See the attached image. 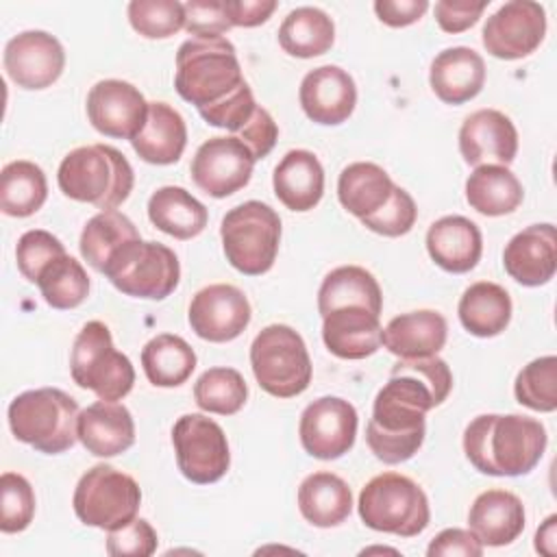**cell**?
Wrapping results in <instances>:
<instances>
[{"instance_id":"obj_26","label":"cell","mask_w":557,"mask_h":557,"mask_svg":"<svg viewBox=\"0 0 557 557\" xmlns=\"http://www.w3.org/2000/svg\"><path fill=\"white\" fill-rule=\"evenodd\" d=\"M468 527L483 546H507L524 531V505L507 490L481 492L470 505Z\"/></svg>"},{"instance_id":"obj_13","label":"cell","mask_w":557,"mask_h":557,"mask_svg":"<svg viewBox=\"0 0 557 557\" xmlns=\"http://www.w3.org/2000/svg\"><path fill=\"white\" fill-rule=\"evenodd\" d=\"M546 35V11L533 0H511L483 24V48L503 61L524 59L535 52Z\"/></svg>"},{"instance_id":"obj_12","label":"cell","mask_w":557,"mask_h":557,"mask_svg":"<svg viewBox=\"0 0 557 557\" xmlns=\"http://www.w3.org/2000/svg\"><path fill=\"white\" fill-rule=\"evenodd\" d=\"M172 444L176 466L191 483H215L231 466L228 442L222 426L202 413L181 416L172 426Z\"/></svg>"},{"instance_id":"obj_35","label":"cell","mask_w":557,"mask_h":557,"mask_svg":"<svg viewBox=\"0 0 557 557\" xmlns=\"http://www.w3.org/2000/svg\"><path fill=\"white\" fill-rule=\"evenodd\" d=\"M394 187L396 183L381 165L355 161L337 178V198L348 213L361 220L376 213L389 200Z\"/></svg>"},{"instance_id":"obj_47","label":"cell","mask_w":557,"mask_h":557,"mask_svg":"<svg viewBox=\"0 0 557 557\" xmlns=\"http://www.w3.org/2000/svg\"><path fill=\"white\" fill-rule=\"evenodd\" d=\"M157 544V531L144 518H135L126 527L113 529L107 535V553L113 557H148L154 555Z\"/></svg>"},{"instance_id":"obj_27","label":"cell","mask_w":557,"mask_h":557,"mask_svg":"<svg viewBox=\"0 0 557 557\" xmlns=\"http://www.w3.org/2000/svg\"><path fill=\"white\" fill-rule=\"evenodd\" d=\"M448 337L446 318L433 309L400 313L383 329V346L400 359L437 355Z\"/></svg>"},{"instance_id":"obj_52","label":"cell","mask_w":557,"mask_h":557,"mask_svg":"<svg viewBox=\"0 0 557 557\" xmlns=\"http://www.w3.org/2000/svg\"><path fill=\"white\" fill-rule=\"evenodd\" d=\"M429 557H481L483 555V544L474 537V533L468 529H444L440 531L429 548H426Z\"/></svg>"},{"instance_id":"obj_29","label":"cell","mask_w":557,"mask_h":557,"mask_svg":"<svg viewBox=\"0 0 557 557\" xmlns=\"http://www.w3.org/2000/svg\"><path fill=\"white\" fill-rule=\"evenodd\" d=\"M131 146L146 163H176L187 146V126L183 115L168 102H148L146 124L131 139Z\"/></svg>"},{"instance_id":"obj_39","label":"cell","mask_w":557,"mask_h":557,"mask_svg":"<svg viewBox=\"0 0 557 557\" xmlns=\"http://www.w3.org/2000/svg\"><path fill=\"white\" fill-rule=\"evenodd\" d=\"M48 181L44 170L26 159L11 161L0 174V209L11 218H28L44 207Z\"/></svg>"},{"instance_id":"obj_18","label":"cell","mask_w":557,"mask_h":557,"mask_svg":"<svg viewBox=\"0 0 557 557\" xmlns=\"http://www.w3.org/2000/svg\"><path fill=\"white\" fill-rule=\"evenodd\" d=\"M85 107L91 126L115 139H133L148 117V102L141 91L120 78L98 81L89 89Z\"/></svg>"},{"instance_id":"obj_3","label":"cell","mask_w":557,"mask_h":557,"mask_svg":"<svg viewBox=\"0 0 557 557\" xmlns=\"http://www.w3.org/2000/svg\"><path fill=\"white\" fill-rule=\"evenodd\" d=\"M235 46L226 37H189L176 50V94L198 111L215 107L244 85Z\"/></svg>"},{"instance_id":"obj_4","label":"cell","mask_w":557,"mask_h":557,"mask_svg":"<svg viewBox=\"0 0 557 557\" xmlns=\"http://www.w3.org/2000/svg\"><path fill=\"white\" fill-rule=\"evenodd\" d=\"M57 183L63 196L109 211L131 196L135 172L117 148L89 144L74 148L63 157Z\"/></svg>"},{"instance_id":"obj_42","label":"cell","mask_w":557,"mask_h":557,"mask_svg":"<svg viewBox=\"0 0 557 557\" xmlns=\"http://www.w3.org/2000/svg\"><path fill=\"white\" fill-rule=\"evenodd\" d=\"M516 400L533 411L550 413L557 409V357L546 355L529 361L513 383Z\"/></svg>"},{"instance_id":"obj_50","label":"cell","mask_w":557,"mask_h":557,"mask_svg":"<svg viewBox=\"0 0 557 557\" xmlns=\"http://www.w3.org/2000/svg\"><path fill=\"white\" fill-rule=\"evenodd\" d=\"M233 137H237L252 152L255 161H259L272 152V148L278 139V126H276L274 117L270 115V111L263 109L261 104H257L250 120Z\"/></svg>"},{"instance_id":"obj_16","label":"cell","mask_w":557,"mask_h":557,"mask_svg":"<svg viewBox=\"0 0 557 557\" xmlns=\"http://www.w3.org/2000/svg\"><path fill=\"white\" fill-rule=\"evenodd\" d=\"M246 294L228 283H213L194 294L187 311L191 331L207 342L224 344L239 337L250 324Z\"/></svg>"},{"instance_id":"obj_19","label":"cell","mask_w":557,"mask_h":557,"mask_svg":"<svg viewBox=\"0 0 557 557\" xmlns=\"http://www.w3.org/2000/svg\"><path fill=\"white\" fill-rule=\"evenodd\" d=\"M459 152L468 165H509L518 152V131L498 109L470 113L459 128Z\"/></svg>"},{"instance_id":"obj_2","label":"cell","mask_w":557,"mask_h":557,"mask_svg":"<svg viewBox=\"0 0 557 557\" xmlns=\"http://www.w3.org/2000/svg\"><path fill=\"white\" fill-rule=\"evenodd\" d=\"M546 444L544 424L520 413H483L463 431L468 461L490 476L529 474L540 463Z\"/></svg>"},{"instance_id":"obj_44","label":"cell","mask_w":557,"mask_h":557,"mask_svg":"<svg viewBox=\"0 0 557 557\" xmlns=\"http://www.w3.org/2000/svg\"><path fill=\"white\" fill-rule=\"evenodd\" d=\"M0 531L20 533L35 516V492L30 483L17 472H2L0 476Z\"/></svg>"},{"instance_id":"obj_49","label":"cell","mask_w":557,"mask_h":557,"mask_svg":"<svg viewBox=\"0 0 557 557\" xmlns=\"http://www.w3.org/2000/svg\"><path fill=\"white\" fill-rule=\"evenodd\" d=\"M185 9V30L191 37H224L231 30V22L224 9V0H189Z\"/></svg>"},{"instance_id":"obj_32","label":"cell","mask_w":557,"mask_h":557,"mask_svg":"<svg viewBox=\"0 0 557 557\" xmlns=\"http://www.w3.org/2000/svg\"><path fill=\"white\" fill-rule=\"evenodd\" d=\"M298 509L302 518L320 529L342 524L352 509L348 483L333 472H313L298 487Z\"/></svg>"},{"instance_id":"obj_21","label":"cell","mask_w":557,"mask_h":557,"mask_svg":"<svg viewBox=\"0 0 557 557\" xmlns=\"http://www.w3.org/2000/svg\"><path fill=\"white\" fill-rule=\"evenodd\" d=\"M505 272L524 287L546 285L557 270V233L550 222L516 233L503 252Z\"/></svg>"},{"instance_id":"obj_8","label":"cell","mask_w":557,"mask_h":557,"mask_svg":"<svg viewBox=\"0 0 557 557\" xmlns=\"http://www.w3.org/2000/svg\"><path fill=\"white\" fill-rule=\"evenodd\" d=\"M70 374L83 389L94 392L100 400H122L135 383L131 359L113 346L111 331L104 322H87L70 352Z\"/></svg>"},{"instance_id":"obj_20","label":"cell","mask_w":557,"mask_h":557,"mask_svg":"<svg viewBox=\"0 0 557 557\" xmlns=\"http://www.w3.org/2000/svg\"><path fill=\"white\" fill-rule=\"evenodd\" d=\"M305 115L322 126L346 122L357 104V85L339 65H320L305 74L298 91Z\"/></svg>"},{"instance_id":"obj_1","label":"cell","mask_w":557,"mask_h":557,"mask_svg":"<svg viewBox=\"0 0 557 557\" xmlns=\"http://www.w3.org/2000/svg\"><path fill=\"white\" fill-rule=\"evenodd\" d=\"M450 389L453 372L442 357L400 359L379 389L366 426L372 455L392 466L411 459L426 435V411L442 405Z\"/></svg>"},{"instance_id":"obj_38","label":"cell","mask_w":557,"mask_h":557,"mask_svg":"<svg viewBox=\"0 0 557 557\" xmlns=\"http://www.w3.org/2000/svg\"><path fill=\"white\" fill-rule=\"evenodd\" d=\"M141 239L139 231L131 222L128 215L120 213L117 209L100 211L83 226L81 233V255L83 259L98 272H104L109 259L128 242Z\"/></svg>"},{"instance_id":"obj_24","label":"cell","mask_w":557,"mask_h":557,"mask_svg":"<svg viewBox=\"0 0 557 557\" xmlns=\"http://www.w3.org/2000/svg\"><path fill=\"white\" fill-rule=\"evenodd\" d=\"M429 85L442 102L463 104L481 94L485 85V61L472 48H446L431 63Z\"/></svg>"},{"instance_id":"obj_37","label":"cell","mask_w":557,"mask_h":557,"mask_svg":"<svg viewBox=\"0 0 557 557\" xmlns=\"http://www.w3.org/2000/svg\"><path fill=\"white\" fill-rule=\"evenodd\" d=\"M141 368L154 387H178L191 376L196 352L181 335L161 333L141 348Z\"/></svg>"},{"instance_id":"obj_31","label":"cell","mask_w":557,"mask_h":557,"mask_svg":"<svg viewBox=\"0 0 557 557\" xmlns=\"http://www.w3.org/2000/svg\"><path fill=\"white\" fill-rule=\"evenodd\" d=\"M509 292L492 281L472 283L459 298L457 313L461 326L474 337H496L511 320Z\"/></svg>"},{"instance_id":"obj_28","label":"cell","mask_w":557,"mask_h":557,"mask_svg":"<svg viewBox=\"0 0 557 557\" xmlns=\"http://www.w3.org/2000/svg\"><path fill=\"white\" fill-rule=\"evenodd\" d=\"M276 198L289 211H311L324 194V168L311 150H289L272 174Z\"/></svg>"},{"instance_id":"obj_40","label":"cell","mask_w":557,"mask_h":557,"mask_svg":"<svg viewBox=\"0 0 557 557\" xmlns=\"http://www.w3.org/2000/svg\"><path fill=\"white\" fill-rule=\"evenodd\" d=\"M35 285L52 309H74L89 296V276L81 261L67 252L46 263Z\"/></svg>"},{"instance_id":"obj_14","label":"cell","mask_w":557,"mask_h":557,"mask_svg":"<svg viewBox=\"0 0 557 557\" xmlns=\"http://www.w3.org/2000/svg\"><path fill=\"white\" fill-rule=\"evenodd\" d=\"M357 424V409L348 400L322 396L309 403L300 413V444L315 459H339L355 446Z\"/></svg>"},{"instance_id":"obj_46","label":"cell","mask_w":557,"mask_h":557,"mask_svg":"<svg viewBox=\"0 0 557 557\" xmlns=\"http://www.w3.org/2000/svg\"><path fill=\"white\" fill-rule=\"evenodd\" d=\"M63 252H65V246L52 233H48L44 228L26 231L17 239V246H15L17 270L28 283H37L41 268Z\"/></svg>"},{"instance_id":"obj_45","label":"cell","mask_w":557,"mask_h":557,"mask_svg":"<svg viewBox=\"0 0 557 557\" xmlns=\"http://www.w3.org/2000/svg\"><path fill=\"white\" fill-rule=\"evenodd\" d=\"M418 220V207L407 189L394 187L389 200L372 215L361 218V224L383 237H400L413 228Z\"/></svg>"},{"instance_id":"obj_10","label":"cell","mask_w":557,"mask_h":557,"mask_svg":"<svg viewBox=\"0 0 557 557\" xmlns=\"http://www.w3.org/2000/svg\"><path fill=\"white\" fill-rule=\"evenodd\" d=\"M72 505L83 524L113 531L137 518L141 490L131 474L98 463L78 479Z\"/></svg>"},{"instance_id":"obj_51","label":"cell","mask_w":557,"mask_h":557,"mask_svg":"<svg viewBox=\"0 0 557 557\" xmlns=\"http://www.w3.org/2000/svg\"><path fill=\"white\" fill-rule=\"evenodd\" d=\"M487 0H440L435 2V20L444 33H463L479 22Z\"/></svg>"},{"instance_id":"obj_36","label":"cell","mask_w":557,"mask_h":557,"mask_svg":"<svg viewBox=\"0 0 557 557\" xmlns=\"http://www.w3.org/2000/svg\"><path fill=\"white\" fill-rule=\"evenodd\" d=\"M335 41L333 20L318 7H298L278 26V44L289 57L311 59L331 50Z\"/></svg>"},{"instance_id":"obj_30","label":"cell","mask_w":557,"mask_h":557,"mask_svg":"<svg viewBox=\"0 0 557 557\" xmlns=\"http://www.w3.org/2000/svg\"><path fill=\"white\" fill-rule=\"evenodd\" d=\"M342 307H363L381 315L383 292L372 272L361 265H339L324 276L318 289L320 315L324 318Z\"/></svg>"},{"instance_id":"obj_55","label":"cell","mask_w":557,"mask_h":557,"mask_svg":"<svg viewBox=\"0 0 557 557\" xmlns=\"http://www.w3.org/2000/svg\"><path fill=\"white\" fill-rule=\"evenodd\" d=\"M535 550L553 557L557 550V516H548L535 533Z\"/></svg>"},{"instance_id":"obj_33","label":"cell","mask_w":557,"mask_h":557,"mask_svg":"<svg viewBox=\"0 0 557 557\" xmlns=\"http://www.w3.org/2000/svg\"><path fill=\"white\" fill-rule=\"evenodd\" d=\"M524 198L522 183L507 165H476L466 178L468 205L487 218L513 213Z\"/></svg>"},{"instance_id":"obj_17","label":"cell","mask_w":557,"mask_h":557,"mask_svg":"<svg viewBox=\"0 0 557 557\" xmlns=\"http://www.w3.org/2000/svg\"><path fill=\"white\" fill-rule=\"evenodd\" d=\"M4 70L22 89H46L65 67L61 41L46 30H24L4 46Z\"/></svg>"},{"instance_id":"obj_53","label":"cell","mask_w":557,"mask_h":557,"mask_svg":"<svg viewBox=\"0 0 557 557\" xmlns=\"http://www.w3.org/2000/svg\"><path fill=\"white\" fill-rule=\"evenodd\" d=\"M426 9H429L426 0H376L374 2L376 17L392 28H403L418 22L426 13Z\"/></svg>"},{"instance_id":"obj_6","label":"cell","mask_w":557,"mask_h":557,"mask_svg":"<svg viewBox=\"0 0 557 557\" xmlns=\"http://www.w3.org/2000/svg\"><path fill=\"white\" fill-rule=\"evenodd\" d=\"M357 511L366 527L400 537L420 535L431 520L424 490L398 472L372 476L359 494Z\"/></svg>"},{"instance_id":"obj_48","label":"cell","mask_w":557,"mask_h":557,"mask_svg":"<svg viewBox=\"0 0 557 557\" xmlns=\"http://www.w3.org/2000/svg\"><path fill=\"white\" fill-rule=\"evenodd\" d=\"M257 102L252 96V89L248 87V83H244L233 96H228L224 102L209 107V109H200V117L218 128H226L228 133H237L255 113Z\"/></svg>"},{"instance_id":"obj_54","label":"cell","mask_w":557,"mask_h":557,"mask_svg":"<svg viewBox=\"0 0 557 557\" xmlns=\"http://www.w3.org/2000/svg\"><path fill=\"white\" fill-rule=\"evenodd\" d=\"M224 9L231 26L252 28L270 20L276 9V0H224Z\"/></svg>"},{"instance_id":"obj_11","label":"cell","mask_w":557,"mask_h":557,"mask_svg":"<svg viewBox=\"0 0 557 557\" xmlns=\"http://www.w3.org/2000/svg\"><path fill=\"white\" fill-rule=\"evenodd\" d=\"M102 274L126 296L163 300L176 289L181 265L165 244L135 239L109 259Z\"/></svg>"},{"instance_id":"obj_23","label":"cell","mask_w":557,"mask_h":557,"mask_svg":"<svg viewBox=\"0 0 557 557\" xmlns=\"http://www.w3.org/2000/svg\"><path fill=\"white\" fill-rule=\"evenodd\" d=\"M322 339L339 359H366L383 346V326L363 307H342L322 318Z\"/></svg>"},{"instance_id":"obj_22","label":"cell","mask_w":557,"mask_h":557,"mask_svg":"<svg viewBox=\"0 0 557 557\" xmlns=\"http://www.w3.org/2000/svg\"><path fill=\"white\" fill-rule=\"evenodd\" d=\"M76 433L87 453L115 457L135 444V422L131 411L113 400H96L78 413Z\"/></svg>"},{"instance_id":"obj_9","label":"cell","mask_w":557,"mask_h":557,"mask_svg":"<svg viewBox=\"0 0 557 557\" xmlns=\"http://www.w3.org/2000/svg\"><path fill=\"white\" fill-rule=\"evenodd\" d=\"M250 368L263 392L276 398L302 394L311 383L305 339L287 324H268L250 344Z\"/></svg>"},{"instance_id":"obj_43","label":"cell","mask_w":557,"mask_h":557,"mask_svg":"<svg viewBox=\"0 0 557 557\" xmlns=\"http://www.w3.org/2000/svg\"><path fill=\"white\" fill-rule=\"evenodd\" d=\"M128 22L146 39H168L185 28V9L178 0H133Z\"/></svg>"},{"instance_id":"obj_15","label":"cell","mask_w":557,"mask_h":557,"mask_svg":"<svg viewBox=\"0 0 557 557\" xmlns=\"http://www.w3.org/2000/svg\"><path fill=\"white\" fill-rule=\"evenodd\" d=\"M255 168L252 152L233 135L211 137L196 150L189 172L198 189L226 198L248 185Z\"/></svg>"},{"instance_id":"obj_25","label":"cell","mask_w":557,"mask_h":557,"mask_svg":"<svg viewBox=\"0 0 557 557\" xmlns=\"http://www.w3.org/2000/svg\"><path fill=\"white\" fill-rule=\"evenodd\" d=\"M426 252L446 272H470L483 252L479 226L463 215H444L426 231Z\"/></svg>"},{"instance_id":"obj_41","label":"cell","mask_w":557,"mask_h":557,"mask_svg":"<svg viewBox=\"0 0 557 557\" xmlns=\"http://www.w3.org/2000/svg\"><path fill=\"white\" fill-rule=\"evenodd\" d=\"M248 398V385L235 368H209L194 385V400L207 413L233 416Z\"/></svg>"},{"instance_id":"obj_7","label":"cell","mask_w":557,"mask_h":557,"mask_svg":"<svg viewBox=\"0 0 557 557\" xmlns=\"http://www.w3.org/2000/svg\"><path fill=\"white\" fill-rule=\"evenodd\" d=\"M220 237L224 257L237 272L261 276L276 261L281 218L270 205L246 200L226 211L220 224Z\"/></svg>"},{"instance_id":"obj_34","label":"cell","mask_w":557,"mask_h":557,"mask_svg":"<svg viewBox=\"0 0 557 557\" xmlns=\"http://www.w3.org/2000/svg\"><path fill=\"white\" fill-rule=\"evenodd\" d=\"M150 222L174 239H191L207 226V207L187 189L176 185L159 187L148 200Z\"/></svg>"},{"instance_id":"obj_5","label":"cell","mask_w":557,"mask_h":557,"mask_svg":"<svg viewBox=\"0 0 557 557\" xmlns=\"http://www.w3.org/2000/svg\"><path fill=\"white\" fill-rule=\"evenodd\" d=\"M78 403L59 387L17 394L9 405V426L17 442L46 455H59L78 440Z\"/></svg>"}]
</instances>
